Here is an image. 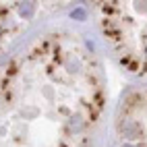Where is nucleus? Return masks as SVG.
<instances>
[{"mask_svg":"<svg viewBox=\"0 0 147 147\" xmlns=\"http://www.w3.org/2000/svg\"><path fill=\"white\" fill-rule=\"evenodd\" d=\"M120 129H122L124 137H129V139H137V137L141 135V129H139V124H137L135 120H124L120 124Z\"/></svg>","mask_w":147,"mask_h":147,"instance_id":"1","label":"nucleus"},{"mask_svg":"<svg viewBox=\"0 0 147 147\" xmlns=\"http://www.w3.org/2000/svg\"><path fill=\"white\" fill-rule=\"evenodd\" d=\"M71 17L77 19V21H85V11H83V8H75V11L71 13Z\"/></svg>","mask_w":147,"mask_h":147,"instance_id":"2","label":"nucleus"},{"mask_svg":"<svg viewBox=\"0 0 147 147\" xmlns=\"http://www.w3.org/2000/svg\"><path fill=\"white\" fill-rule=\"evenodd\" d=\"M122 147H133V145H129V143H126V145H122Z\"/></svg>","mask_w":147,"mask_h":147,"instance_id":"3","label":"nucleus"}]
</instances>
